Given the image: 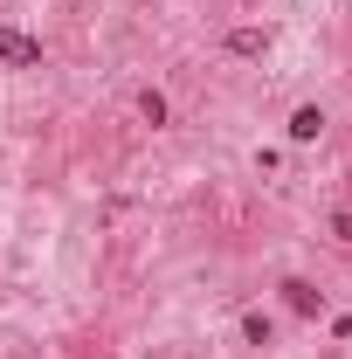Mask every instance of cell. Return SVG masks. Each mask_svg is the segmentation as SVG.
Returning <instances> with one entry per match:
<instances>
[{
	"label": "cell",
	"mask_w": 352,
	"mask_h": 359,
	"mask_svg": "<svg viewBox=\"0 0 352 359\" xmlns=\"http://www.w3.org/2000/svg\"><path fill=\"white\" fill-rule=\"evenodd\" d=\"M0 62L35 69V62H42V42H35V35H21V28H0Z\"/></svg>",
	"instance_id": "1"
},
{
	"label": "cell",
	"mask_w": 352,
	"mask_h": 359,
	"mask_svg": "<svg viewBox=\"0 0 352 359\" xmlns=\"http://www.w3.org/2000/svg\"><path fill=\"white\" fill-rule=\"evenodd\" d=\"M228 48H235V55H263L269 35H263V28H235V35H228Z\"/></svg>",
	"instance_id": "2"
},
{
	"label": "cell",
	"mask_w": 352,
	"mask_h": 359,
	"mask_svg": "<svg viewBox=\"0 0 352 359\" xmlns=\"http://www.w3.org/2000/svg\"><path fill=\"white\" fill-rule=\"evenodd\" d=\"M318 132H325V111H318V104H304V111L290 118V138H318Z\"/></svg>",
	"instance_id": "3"
},
{
	"label": "cell",
	"mask_w": 352,
	"mask_h": 359,
	"mask_svg": "<svg viewBox=\"0 0 352 359\" xmlns=\"http://www.w3.org/2000/svg\"><path fill=\"white\" fill-rule=\"evenodd\" d=\"M283 290H290V304H297V311H325V297H318L311 283H283Z\"/></svg>",
	"instance_id": "4"
},
{
	"label": "cell",
	"mask_w": 352,
	"mask_h": 359,
	"mask_svg": "<svg viewBox=\"0 0 352 359\" xmlns=\"http://www.w3.org/2000/svg\"><path fill=\"white\" fill-rule=\"evenodd\" d=\"M332 235H339V242H352V208H346V215H332Z\"/></svg>",
	"instance_id": "5"
}]
</instances>
